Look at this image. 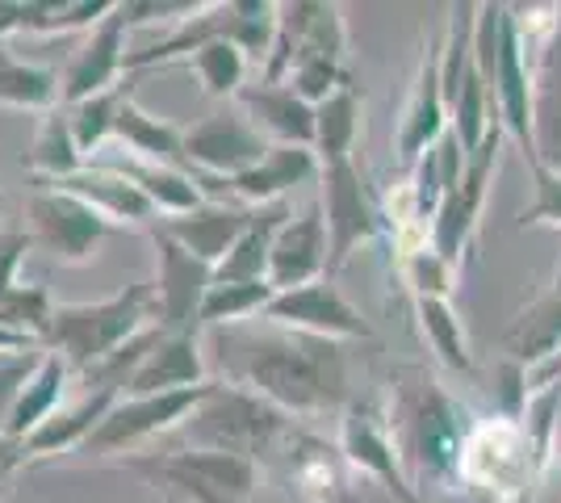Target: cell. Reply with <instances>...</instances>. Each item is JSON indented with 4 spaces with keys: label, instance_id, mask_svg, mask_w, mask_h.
<instances>
[{
    "label": "cell",
    "instance_id": "cell-1",
    "mask_svg": "<svg viewBox=\"0 0 561 503\" xmlns=\"http://www.w3.org/2000/svg\"><path fill=\"white\" fill-rule=\"evenodd\" d=\"M210 353L227 382L252 390L285 415H328L348 403V353L340 340L260 319V328H214Z\"/></svg>",
    "mask_w": 561,
    "mask_h": 503
},
{
    "label": "cell",
    "instance_id": "cell-2",
    "mask_svg": "<svg viewBox=\"0 0 561 503\" xmlns=\"http://www.w3.org/2000/svg\"><path fill=\"white\" fill-rule=\"evenodd\" d=\"M394 432L398 457L411 487H445L461 482V449L473 432L466 408H457L440 386L423 374H402L398 378L394 411L386 415Z\"/></svg>",
    "mask_w": 561,
    "mask_h": 503
},
{
    "label": "cell",
    "instance_id": "cell-3",
    "mask_svg": "<svg viewBox=\"0 0 561 503\" xmlns=\"http://www.w3.org/2000/svg\"><path fill=\"white\" fill-rule=\"evenodd\" d=\"M160 328L156 282H130L101 302H55L47 348L71 365V374H93L142 332Z\"/></svg>",
    "mask_w": 561,
    "mask_h": 503
},
{
    "label": "cell",
    "instance_id": "cell-4",
    "mask_svg": "<svg viewBox=\"0 0 561 503\" xmlns=\"http://www.w3.org/2000/svg\"><path fill=\"white\" fill-rule=\"evenodd\" d=\"M188 449H214V454H231L256 461L277 454L285 441H298L294 415L264 403L260 395L231 382H210L206 399L185 415V424L176 428Z\"/></svg>",
    "mask_w": 561,
    "mask_h": 503
},
{
    "label": "cell",
    "instance_id": "cell-5",
    "mask_svg": "<svg viewBox=\"0 0 561 503\" xmlns=\"http://www.w3.org/2000/svg\"><path fill=\"white\" fill-rule=\"evenodd\" d=\"M122 470L188 503H248L260 487V466L248 457L214 449H172V454L122 457Z\"/></svg>",
    "mask_w": 561,
    "mask_h": 503
},
{
    "label": "cell",
    "instance_id": "cell-6",
    "mask_svg": "<svg viewBox=\"0 0 561 503\" xmlns=\"http://www.w3.org/2000/svg\"><path fill=\"white\" fill-rule=\"evenodd\" d=\"M348 50V25L344 9L328 0H294L277 9V38L260 68V84H285L289 72L306 59H331L344 64Z\"/></svg>",
    "mask_w": 561,
    "mask_h": 503
},
{
    "label": "cell",
    "instance_id": "cell-7",
    "mask_svg": "<svg viewBox=\"0 0 561 503\" xmlns=\"http://www.w3.org/2000/svg\"><path fill=\"white\" fill-rule=\"evenodd\" d=\"M206 386L210 382L193 386V390H168V395H122L80 454L84 457H135L139 445L181 428L188 411L206 399Z\"/></svg>",
    "mask_w": 561,
    "mask_h": 503
},
{
    "label": "cell",
    "instance_id": "cell-8",
    "mask_svg": "<svg viewBox=\"0 0 561 503\" xmlns=\"http://www.w3.org/2000/svg\"><path fill=\"white\" fill-rule=\"evenodd\" d=\"M540 470L537 454L528 445V432L512 415H499V420H482L473 424V432L466 436V449H461V482L478 487V491H491V495H507L519 500L528 479Z\"/></svg>",
    "mask_w": 561,
    "mask_h": 503
},
{
    "label": "cell",
    "instance_id": "cell-9",
    "mask_svg": "<svg viewBox=\"0 0 561 503\" xmlns=\"http://www.w3.org/2000/svg\"><path fill=\"white\" fill-rule=\"evenodd\" d=\"M319 210L328 222V273L344 268L352 252L381 231V210L365 190V176L352 164V156L319 164Z\"/></svg>",
    "mask_w": 561,
    "mask_h": 503
},
{
    "label": "cell",
    "instance_id": "cell-10",
    "mask_svg": "<svg viewBox=\"0 0 561 503\" xmlns=\"http://www.w3.org/2000/svg\"><path fill=\"white\" fill-rule=\"evenodd\" d=\"M503 139H507V130H503V122H499L491 135H486V144L478 147L473 156H466V168H461L457 185L445 193L440 210H436L432 227H427V243H432L448 264H457V268L466 261L469 240H473V231H478V218H482V202H486V190H491V176L499 172Z\"/></svg>",
    "mask_w": 561,
    "mask_h": 503
},
{
    "label": "cell",
    "instance_id": "cell-11",
    "mask_svg": "<svg viewBox=\"0 0 561 503\" xmlns=\"http://www.w3.org/2000/svg\"><path fill=\"white\" fill-rule=\"evenodd\" d=\"M25 215H30L34 248H43L59 264H84L96 252V243L114 231L89 202L55 190V185H34Z\"/></svg>",
    "mask_w": 561,
    "mask_h": 503
},
{
    "label": "cell",
    "instance_id": "cell-12",
    "mask_svg": "<svg viewBox=\"0 0 561 503\" xmlns=\"http://www.w3.org/2000/svg\"><path fill=\"white\" fill-rule=\"evenodd\" d=\"M268 139L260 135L252 122L243 118V110H218L197 126H188L181 151L193 176H218V181H234L243 172L268 156Z\"/></svg>",
    "mask_w": 561,
    "mask_h": 503
},
{
    "label": "cell",
    "instance_id": "cell-13",
    "mask_svg": "<svg viewBox=\"0 0 561 503\" xmlns=\"http://www.w3.org/2000/svg\"><path fill=\"white\" fill-rule=\"evenodd\" d=\"M264 323H277V328H294L306 335H323V340H369L374 328L369 319L352 307L348 298L335 289L331 277H319L310 286L285 289L273 294V302L260 315Z\"/></svg>",
    "mask_w": 561,
    "mask_h": 503
},
{
    "label": "cell",
    "instance_id": "cell-14",
    "mask_svg": "<svg viewBox=\"0 0 561 503\" xmlns=\"http://www.w3.org/2000/svg\"><path fill=\"white\" fill-rule=\"evenodd\" d=\"M160 248V277H156V311L164 332H202V302L214 286V264L197 261L176 240L151 227Z\"/></svg>",
    "mask_w": 561,
    "mask_h": 503
},
{
    "label": "cell",
    "instance_id": "cell-15",
    "mask_svg": "<svg viewBox=\"0 0 561 503\" xmlns=\"http://www.w3.org/2000/svg\"><path fill=\"white\" fill-rule=\"evenodd\" d=\"M340 454L348 457L360 475L377 479L386 491H394L402 503H420V491L411 487L407 470H402V457H398L390 420H381L374 408L352 403V408L344 411V420H340Z\"/></svg>",
    "mask_w": 561,
    "mask_h": 503
},
{
    "label": "cell",
    "instance_id": "cell-16",
    "mask_svg": "<svg viewBox=\"0 0 561 503\" xmlns=\"http://www.w3.org/2000/svg\"><path fill=\"white\" fill-rule=\"evenodd\" d=\"M126 18H122V0L89 30V38L76 47L68 72H64V105H80L96 93H110L122 84L126 72Z\"/></svg>",
    "mask_w": 561,
    "mask_h": 503
},
{
    "label": "cell",
    "instance_id": "cell-17",
    "mask_svg": "<svg viewBox=\"0 0 561 503\" xmlns=\"http://www.w3.org/2000/svg\"><path fill=\"white\" fill-rule=\"evenodd\" d=\"M328 277V222H323V210L319 202L294 215L273 240V252H268V286L285 294V289L310 286Z\"/></svg>",
    "mask_w": 561,
    "mask_h": 503
},
{
    "label": "cell",
    "instance_id": "cell-18",
    "mask_svg": "<svg viewBox=\"0 0 561 503\" xmlns=\"http://www.w3.org/2000/svg\"><path fill=\"white\" fill-rule=\"evenodd\" d=\"M448 130V105L445 89H440V47H427L420 59V72H415V89L407 96V110L398 122V160L411 168L423 151L445 139Z\"/></svg>",
    "mask_w": 561,
    "mask_h": 503
},
{
    "label": "cell",
    "instance_id": "cell-19",
    "mask_svg": "<svg viewBox=\"0 0 561 503\" xmlns=\"http://www.w3.org/2000/svg\"><path fill=\"white\" fill-rule=\"evenodd\" d=\"M38 185H55V190L89 202L110 227H156L160 222V210L142 197L139 185L105 164H89L68 181H38Z\"/></svg>",
    "mask_w": 561,
    "mask_h": 503
},
{
    "label": "cell",
    "instance_id": "cell-20",
    "mask_svg": "<svg viewBox=\"0 0 561 503\" xmlns=\"http://www.w3.org/2000/svg\"><path fill=\"white\" fill-rule=\"evenodd\" d=\"M206 382V344L202 332H164L156 348L142 357L135 378L122 395H168V390H193Z\"/></svg>",
    "mask_w": 561,
    "mask_h": 503
},
{
    "label": "cell",
    "instance_id": "cell-21",
    "mask_svg": "<svg viewBox=\"0 0 561 503\" xmlns=\"http://www.w3.org/2000/svg\"><path fill=\"white\" fill-rule=\"evenodd\" d=\"M252 222V210L248 206H231V202H202L197 210L188 215H172L160 218L156 231H164L168 240H176L185 252H193L197 261L206 264H222V256L234 248V240L248 231Z\"/></svg>",
    "mask_w": 561,
    "mask_h": 503
},
{
    "label": "cell",
    "instance_id": "cell-22",
    "mask_svg": "<svg viewBox=\"0 0 561 503\" xmlns=\"http://www.w3.org/2000/svg\"><path fill=\"white\" fill-rule=\"evenodd\" d=\"M239 110L273 147L314 151V105H306L289 84H248L239 93Z\"/></svg>",
    "mask_w": 561,
    "mask_h": 503
},
{
    "label": "cell",
    "instance_id": "cell-23",
    "mask_svg": "<svg viewBox=\"0 0 561 503\" xmlns=\"http://www.w3.org/2000/svg\"><path fill=\"white\" fill-rule=\"evenodd\" d=\"M310 181H319V156L310 147H268V156L252 172L231 181V202L260 210V206L285 202V193L310 185Z\"/></svg>",
    "mask_w": 561,
    "mask_h": 503
},
{
    "label": "cell",
    "instance_id": "cell-24",
    "mask_svg": "<svg viewBox=\"0 0 561 503\" xmlns=\"http://www.w3.org/2000/svg\"><path fill=\"white\" fill-rule=\"evenodd\" d=\"M117 390H89V395H80L76 403H64V408L50 415L47 424L38 432H30L22 441V454L25 461H34V457H55V454H71V449H84L89 445V436L101 428V420L110 415L114 408Z\"/></svg>",
    "mask_w": 561,
    "mask_h": 503
},
{
    "label": "cell",
    "instance_id": "cell-25",
    "mask_svg": "<svg viewBox=\"0 0 561 503\" xmlns=\"http://www.w3.org/2000/svg\"><path fill=\"white\" fill-rule=\"evenodd\" d=\"M533 147L540 168L561 172V25L533 64Z\"/></svg>",
    "mask_w": 561,
    "mask_h": 503
},
{
    "label": "cell",
    "instance_id": "cell-26",
    "mask_svg": "<svg viewBox=\"0 0 561 503\" xmlns=\"http://www.w3.org/2000/svg\"><path fill=\"white\" fill-rule=\"evenodd\" d=\"M71 378V365L59 353H43L38 361V369L30 374V382L22 386V395H18V403L9 411V424H4V436L9 441H18L22 445L30 432H38L47 424L55 411L64 408V386Z\"/></svg>",
    "mask_w": 561,
    "mask_h": 503
},
{
    "label": "cell",
    "instance_id": "cell-27",
    "mask_svg": "<svg viewBox=\"0 0 561 503\" xmlns=\"http://www.w3.org/2000/svg\"><path fill=\"white\" fill-rule=\"evenodd\" d=\"M507 353L515 365H524L528 374H537L540 365L561 353V282H553V289L537 298L528 311L515 315L512 332H507Z\"/></svg>",
    "mask_w": 561,
    "mask_h": 503
},
{
    "label": "cell",
    "instance_id": "cell-28",
    "mask_svg": "<svg viewBox=\"0 0 561 503\" xmlns=\"http://www.w3.org/2000/svg\"><path fill=\"white\" fill-rule=\"evenodd\" d=\"M289 218H294V210L285 202L252 210L248 231L234 240V248L214 268V282H268V252H273V240Z\"/></svg>",
    "mask_w": 561,
    "mask_h": 503
},
{
    "label": "cell",
    "instance_id": "cell-29",
    "mask_svg": "<svg viewBox=\"0 0 561 503\" xmlns=\"http://www.w3.org/2000/svg\"><path fill=\"white\" fill-rule=\"evenodd\" d=\"M117 0H0V22L9 25V34H71V30H93Z\"/></svg>",
    "mask_w": 561,
    "mask_h": 503
},
{
    "label": "cell",
    "instance_id": "cell-30",
    "mask_svg": "<svg viewBox=\"0 0 561 503\" xmlns=\"http://www.w3.org/2000/svg\"><path fill=\"white\" fill-rule=\"evenodd\" d=\"M101 164L122 172L126 181H135V185L142 190V197L160 210V218L188 215V210H197V206L206 202V193H202V185H197V176L185 172V168L147 164V160H135V156H126V160H101Z\"/></svg>",
    "mask_w": 561,
    "mask_h": 503
},
{
    "label": "cell",
    "instance_id": "cell-31",
    "mask_svg": "<svg viewBox=\"0 0 561 503\" xmlns=\"http://www.w3.org/2000/svg\"><path fill=\"white\" fill-rule=\"evenodd\" d=\"M114 139L126 147V156L147 160V164H168V168L185 164V151H181L185 130H181V126H172L168 118H156L151 110H142L135 96H126V101H122Z\"/></svg>",
    "mask_w": 561,
    "mask_h": 503
},
{
    "label": "cell",
    "instance_id": "cell-32",
    "mask_svg": "<svg viewBox=\"0 0 561 503\" xmlns=\"http://www.w3.org/2000/svg\"><path fill=\"white\" fill-rule=\"evenodd\" d=\"M0 105L4 110H34L50 114L64 105V76L55 68L25 64L13 50L0 43Z\"/></svg>",
    "mask_w": 561,
    "mask_h": 503
},
{
    "label": "cell",
    "instance_id": "cell-33",
    "mask_svg": "<svg viewBox=\"0 0 561 503\" xmlns=\"http://www.w3.org/2000/svg\"><path fill=\"white\" fill-rule=\"evenodd\" d=\"M25 168L38 176V181H68L76 176L80 168H89L84 160V151L76 147V135H71V122H68V110L59 105V110H50L43 126H38V135H34V144L25 151Z\"/></svg>",
    "mask_w": 561,
    "mask_h": 503
},
{
    "label": "cell",
    "instance_id": "cell-34",
    "mask_svg": "<svg viewBox=\"0 0 561 503\" xmlns=\"http://www.w3.org/2000/svg\"><path fill=\"white\" fill-rule=\"evenodd\" d=\"M415 315H420V332L432 344L436 361L453 374H469L473 353H469L466 323H461V315L453 311V302L448 298H415Z\"/></svg>",
    "mask_w": 561,
    "mask_h": 503
},
{
    "label": "cell",
    "instance_id": "cell-35",
    "mask_svg": "<svg viewBox=\"0 0 561 503\" xmlns=\"http://www.w3.org/2000/svg\"><path fill=\"white\" fill-rule=\"evenodd\" d=\"M356 135H360V96L348 80L340 93H331L323 105H314V156H319V164L352 156Z\"/></svg>",
    "mask_w": 561,
    "mask_h": 503
},
{
    "label": "cell",
    "instance_id": "cell-36",
    "mask_svg": "<svg viewBox=\"0 0 561 503\" xmlns=\"http://www.w3.org/2000/svg\"><path fill=\"white\" fill-rule=\"evenodd\" d=\"M277 289L268 282H214L202 302V332L252 323V315H264Z\"/></svg>",
    "mask_w": 561,
    "mask_h": 503
},
{
    "label": "cell",
    "instance_id": "cell-37",
    "mask_svg": "<svg viewBox=\"0 0 561 503\" xmlns=\"http://www.w3.org/2000/svg\"><path fill=\"white\" fill-rule=\"evenodd\" d=\"M126 84H117L110 93H96L80 105H64L71 122V135H76V147L84 151V160L93 164L96 151H105V144L114 139L117 130V114H122V101H126Z\"/></svg>",
    "mask_w": 561,
    "mask_h": 503
},
{
    "label": "cell",
    "instance_id": "cell-38",
    "mask_svg": "<svg viewBox=\"0 0 561 503\" xmlns=\"http://www.w3.org/2000/svg\"><path fill=\"white\" fill-rule=\"evenodd\" d=\"M188 72L197 76V84H202V93L206 96H239L248 84V55L234 47V43H227V38H218V43H210V47H202L197 55H188L185 59Z\"/></svg>",
    "mask_w": 561,
    "mask_h": 503
},
{
    "label": "cell",
    "instance_id": "cell-39",
    "mask_svg": "<svg viewBox=\"0 0 561 503\" xmlns=\"http://www.w3.org/2000/svg\"><path fill=\"white\" fill-rule=\"evenodd\" d=\"M402 277H407V286H411L415 298H453L461 268L448 264L432 243H423V248L402 252Z\"/></svg>",
    "mask_w": 561,
    "mask_h": 503
},
{
    "label": "cell",
    "instance_id": "cell-40",
    "mask_svg": "<svg viewBox=\"0 0 561 503\" xmlns=\"http://www.w3.org/2000/svg\"><path fill=\"white\" fill-rule=\"evenodd\" d=\"M50 315H55V302H50L47 289L25 282V286H18L9 298H4V307H0V323H4V328H13V332L30 335V340H38V344L47 348Z\"/></svg>",
    "mask_w": 561,
    "mask_h": 503
},
{
    "label": "cell",
    "instance_id": "cell-41",
    "mask_svg": "<svg viewBox=\"0 0 561 503\" xmlns=\"http://www.w3.org/2000/svg\"><path fill=\"white\" fill-rule=\"evenodd\" d=\"M533 206H524V215H519V227H540V222H549V227H558L561 231V172H549V168H533ZM558 282H561V268H558Z\"/></svg>",
    "mask_w": 561,
    "mask_h": 503
},
{
    "label": "cell",
    "instance_id": "cell-42",
    "mask_svg": "<svg viewBox=\"0 0 561 503\" xmlns=\"http://www.w3.org/2000/svg\"><path fill=\"white\" fill-rule=\"evenodd\" d=\"M47 348H34V353H0V436H4V424H9V411L18 403L22 386L30 382V374L38 369Z\"/></svg>",
    "mask_w": 561,
    "mask_h": 503
},
{
    "label": "cell",
    "instance_id": "cell-43",
    "mask_svg": "<svg viewBox=\"0 0 561 503\" xmlns=\"http://www.w3.org/2000/svg\"><path fill=\"white\" fill-rule=\"evenodd\" d=\"M202 4L193 0H122V18H126V30L142 22H172V30L193 18Z\"/></svg>",
    "mask_w": 561,
    "mask_h": 503
},
{
    "label": "cell",
    "instance_id": "cell-44",
    "mask_svg": "<svg viewBox=\"0 0 561 503\" xmlns=\"http://www.w3.org/2000/svg\"><path fill=\"white\" fill-rule=\"evenodd\" d=\"M30 248H34L30 231H22V227H0V307H4V298L13 289L22 286L18 282V268H22Z\"/></svg>",
    "mask_w": 561,
    "mask_h": 503
},
{
    "label": "cell",
    "instance_id": "cell-45",
    "mask_svg": "<svg viewBox=\"0 0 561 503\" xmlns=\"http://www.w3.org/2000/svg\"><path fill=\"white\" fill-rule=\"evenodd\" d=\"M25 461V454H22V445L18 441H9V436H0V482L9 479L18 466Z\"/></svg>",
    "mask_w": 561,
    "mask_h": 503
},
{
    "label": "cell",
    "instance_id": "cell-46",
    "mask_svg": "<svg viewBox=\"0 0 561 503\" xmlns=\"http://www.w3.org/2000/svg\"><path fill=\"white\" fill-rule=\"evenodd\" d=\"M34 348H43L38 340H30V335L13 332V328H4L0 323V353H34Z\"/></svg>",
    "mask_w": 561,
    "mask_h": 503
},
{
    "label": "cell",
    "instance_id": "cell-47",
    "mask_svg": "<svg viewBox=\"0 0 561 503\" xmlns=\"http://www.w3.org/2000/svg\"><path fill=\"white\" fill-rule=\"evenodd\" d=\"M537 382V390L540 386H561V353L553 361H549V365H540L537 374H528V386Z\"/></svg>",
    "mask_w": 561,
    "mask_h": 503
},
{
    "label": "cell",
    "instance_id": "cell-48",
    "mask_svg": "<svg viewBox=\"0 0 561 503\" xmlns=\"http://www.w3.org/2000/svg\"><path fill=\"white\" fill-rule=\"evenodd\" d=\"M549 454H553V461L561 466V403H558V415H553V436H549Z\"/></svg>",
    "mask_w": 561,
    "mask_h": 503
},
{
    "label": "cell",
    "instance_id": "cell-49",
    "mask_svg": "<svg viewBox=\"0 0 561 503\" xmlns=\"http://www.w3.org/2000/svg\"><path fill=\"white\" fill-rule=\"evenodd\" d=\"M4 34H9V25H4V22H0V38H4Z\"/></svg>",
    "mask_w": 561,
    "mask_h": 503
}]
</instances>
